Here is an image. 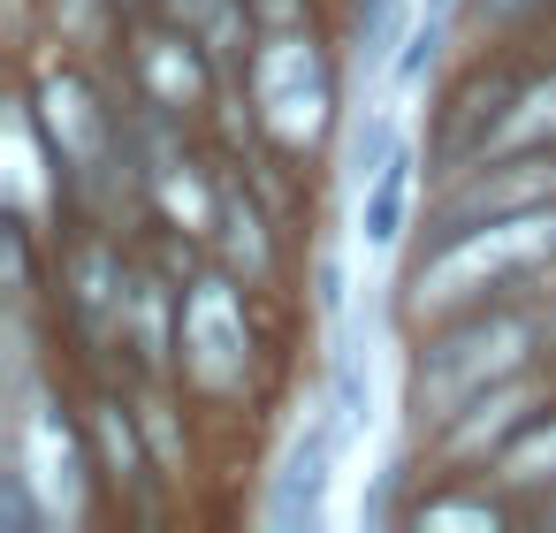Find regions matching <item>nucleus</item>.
I'll return each mask as SVG.
<instances>
[{
	"label": "nucleus",
	"instance_id": "1",
	"mask_svg": "<svg viewBox=\"0 0 556 533\" xmlns=\"http://www.w3.org/2000/svg\"><path fill=\"white\" fill-rule=\"evenodd\" d=\"M548 259H556V214L548 206H518V214H495V221H465V229H450L419 259L412 313L419 320H442V313L480 305V297H495L503 282H518V275H533Z\"/></svg>",
	"mask_w": 556,
	"mask_h": 533
},
{
	"label": "nucleus",
	"instance_id": "2",
	"mask_svg": "<svg viewBox=\"0 0 556 533\" xmlns=\"http://www.w3.org/2000/svg\"><path fill=\"white\" fill-rule=\"evenodd\" d=\"M533 320L526 313H472L457 328H442L427 351H419V373H412V404L427 427H450L472 396L518 381V366L533 358Z\"/></svg>",
	"mask_w": 556,
	"mask_h": 533
},
{
	"label": "nucleus",
	"instance_id": "3",
	"mask_svg": "<svg viewBox=\"0 0 556 533\" xmlns=\"http://www.w3.org/2000/svg\"><path fill=\"white\" fill-rule=\"evenodd\" d=\"M252 107H260V130L282 153H313L320 130H328V62H320V47L298 39V31H275L267 47H252Z\"/></svg>",
	"mask_w": 556,
	"mask_h": 533
},
{
	"label": "nucleus",
	"instance_id": "4",
	"mask_svg": "<svg viewBox=\"0 0 556 533\" xmlns=\"http://www.w3.org/2000/svg\"><path fill=\"white\" fill-rule=\"evenodd\" d=\"M176 343H184V373L206 396H237L244 373H252V328H244L237 282H222V275L191 282L184 305H176Z\"/></svg>",
	"mask_w": 556,
	"mask_h": 533
},
{
	"label": "nucleus",
	"instance_id": "5",
	"mask_svg": "<svg viewBox=\"0 0 556 533\" xmlns=\"http://www.w3.org/2000/svg\"><path fill=\"white\" fill-rule=\"evenodd\" d=\"M16 472L47 503V518L77 525V510H85V457H77V434L62 427L54 404H31L24 411V427H16Z\"/></svg>",
	"mask_w": 556,
	"mask_h": 533
},
{
	"label": "nucleus",
	"instance_id": "6",
	"mask_svg": "<svg viewBox=\"0 0 556 533\" xmlns=\"http://www.w3.org/2000/svg\"><path fill=\"white\" fill-rule=\"evenodd\" d=\"M548 191H556V161H548V153L480 161V176L450 199V229H465V221H495V214H518V206H548Z\"/></svg>",
	"mask_w": 556,
	"mask_h": 533
},
{
	"label": "nucleus",
	"instance_id": "7",
	"mask_svg": "<svg viewBox=\"0 0 556 533\" xmlns=\"http://www.w3.org/2000/svg\"><path fill=\"white\" fill-rule=\"evenodd\" d=\"M39 107H47L54 161H62L70 176H92L100 153H108V115L92 107V92H85L70 69H47V77H39Z\"/></svg>",
	"mask_w": 556,
	"mask_h": 533
},
{
	"label": "nucleus",
	"instance_id": "8",
	"mask_svg": "<svg viewBox=\"0 0 556 533\" xmlns=\"http://www.w3.org/2000/svg\"><path fill=\"white\" fill-rule=\"evenodd\" d=\"M336 434H343V419H320L313 434H298V449H290V465H282V480H275V503H267L275 525H313V518H320L328 465H336Z\"/></svg>",
	"mask_w": 556,
	"mask_h": 533
},
{
	"label": "nucleus",
	"instance_id": "9",
	"mask_svg": "<svg viewBox=\"0 0 556 533\" xmlns=\"http://www.w3.org/2000/svg\"><path fill=\"white\" fill-rule=\"evenodd\" d=\"M138 77L153 92V107H199L206 77H199V54H191V31H146L138 39Z\"/></svg>",
	"mask_w": 556,
	"mask_h": 533
},
{
	"label": "nucleus",
	"instance_id": "10",
	"mask_svg": "<svg viewBox=\"0 0 556 533\" xmlns=\"http://www.w3.org/2000/svg\"><path fill=\"white\" fill-rule=\"evenodd\" d=\"M548 138H556V77H541V85H526L503 115H495V130L480 138V161H510V153H548Z\"/></svg>",
	"mask_w": 556,
	"mask_h": 533
},
{
	"label": "nucleus",
	"instance_id": "11",
	"mask_svg": "<svg viewBox=\"0 0 556 533\" xmlns=\"http://www.w3.org/2000/svg\"><path fill=\"white\" fill-rule=\"evenodd\" d=\"M518 427H526V389H518V381H503V389L472 396V404L450 419L442 449H450V457H480V449H495V442H503V434H518Z\"/></svg>",
	"mask_w": 556,
	"mask_h": 533
},
{
	"label": "nucleus",
	"instance_id": "12",
	"mask_svg": "<svg viewBox=\"0 0 556 533\" xmlns=\"http://www.w3.org/2000/svg\"><path fill=\"white\" fill-rule=\"evenodd\" d=\"M404 206H412V153L389 145V161L366 176V221H358L374 252H389V244L404 237Z\"/></svg>",
	"mask_w": 556,
	"mask_h": 533
},
{
	"label": "nucleus",
	"instance_id": "13",
	"mask_svg": "<svg viewBox=\"0 0 556 533\" xmlns=\"http://www.w3.org/2000/svg\"><path fill=\"white\" fill-rule=\"evenodd\" d=\"M70 282H77V305L92 313V320H123V305H130V290H123V267H115V252L108 244H85L77 259H70Z\"/></svg>",
	"mask_w": 556,
	"mask_h": 533
},
{
	"label": "nucleus",
	"instance_id": "14",
	"mask_svg": "<svg viewBox=\"0 0 556 533\" xmlns=\"http://www.w3.org/2000/svg\"><path fill=\"white\" fill-rule=\"evenodd\" d=\"M168 9H176V24H184L191 39H206V54H237L252 0H168Z\"/></svg>",
	"mask_w": 556,
	"mask_h": 533
},
{
	"label": "nucleus",
	"instance_id": "15",
	"mask_svg": "<svg viewBox=\"0 0 556 533\" xmlns=\"http://www.w3.org/2000/svg\"><path fill=\"white\" fill-rule=\"evenodd\" d=\"M503 480L510 487H548L556 480V419L518 427V442H503Z\"/></svg>",
	"mask_w": 556,
	"mask_h": 533
},
{
	"label": "nucleus",
	"instance_id": "16",
	"mask_svg": "<svg viewBox=\"0 0 556 533\" xmlns=\"http://www.w3.org/2000/svg\"><path fill=\"white\" fill-rule=\"evenodd\" d=\"M222 229H229V259H237V267L260 282V275H267V237H260V214H252L237 191L222 199Z\"/></svg>",
	"mask_w": 556,
	"mask_h": 533
},
{
	"label": "nucleus",
	"instance_id": "17",
	"mask_svg": "<svg viewBox=\"0 0 556 533\" xmlns=\"http://www.w3.org/2000/svg\"><path fill=\"white\" fill-rule=\"evenodd\" d=\"M442 24H450V0H427V16L412 24V39H404V54H396V77L412 85L427 62H434V47H442Z\"/></svg>",
	"mask_w": 556,
	"mask_h": 533
},
{
	"label": "nucleus",
	"instance_id": "18",
	"mask_svg": "<svg viewBox=\"0 0 556 533\" xmlns=\"http://www.w3.org/2000/svg\"><path fill=\"white\" fill-rule=\"evenodd\" d=\"M396 16H404V0H366V9H358V54H366V62H389Z\"/></svg>",
	"mask_w": 556,
	"mask_h": 533
},
{
	"label": "nucleus",
	"instance_id": "19",
	"mask_svg": "<svg viewBox=\"0 0 556 533\" xmlns=\"http://www.w3.org/2000/svg\"><path fill=\"white\" fill-rule=\"evenodd\" d=\"M412 518H419V525H480V533H495V525H503V510H495V503H419Z\"/></svg>",
	"mask_w": 556,
	"mask_h": 533
},
{
	"label": "nucleus",
	"instance_id": "20",
	"mask_svg": "<svg viewBox=\"0 0 556 533\" xmlns=\"http://www.w3.org/2000/svg\"><path fill=\"white\" fill-rule=\"evenodd\" d=\"M100 442H108V457H115L123 472H138V442H130V419H123L115 404H100Z\"/></svg>",
	"mask_w": 556,
	"mask_h": 533
},
{
	"label": "nucleus",
	"instance_id": "21",
	"mask_svg": "<svg viewBox=\"0 0 556 533\" xmlns=\"http://www.w3.org/2000/svg\"><path fill=\"white\" fill-rule=\"evenodd\" d=\"M54 16H62L70 31H92V24H100V0H54Z\"/></svg>",
	"mask_w": 556,
	"mask_h": 533
},
{
	"label": "nucleus",
	"instance_id": "22",
	"mask_svg": "<svg viewBox=\"0 0 556 533\" xmlns=\"http://www.w3.org/2000/svg\"><path fill=\"white\" fill-rule=\"evenodd\" d=\"M252 9H260V16H290V9H298V0H252Z\"/></svg>",
	"mask_w": 556,
	"mask_h": 533
},
{
	"label": "nucleus",
	"instance_id": "23",
	"mask_svg": "<svg viewBox=\"0 0 556 533\" xmlns=\"http://www.w3.org/2000/svg\"><path fill=\"white\" fill-rule=\"evenodd\" d=\"M518 9H533V0H488V16H518Z\"/></svg>",
	"mask_w": 556,
	"mask_h": 533
},
{
	"label": "nucleus",
	"instance_id": "24",
	"mask_svg": "<svg viewBox=\"0 0 556 533\" xmlns=\"http://www.w3.org/2000/svg\"><path fill=\"white\" fill-rule=\"evenodd\" d=\"M548 518H556V487H548Z\"/></svg>",
	"mask_w": 556,
	"mask_h": 533
}]
</instances>
